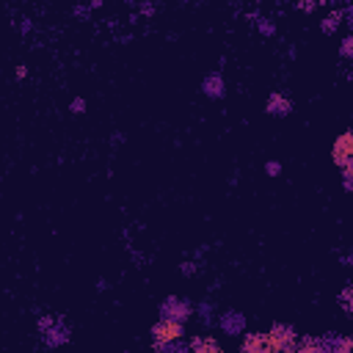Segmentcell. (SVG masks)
I'll use <instances>...</instances> for the list:
<instances>
[{
    "label": "cell",
    "instance_id": "obj_2",
    "mask_svg": "<svg viewBox=\"0 0 353 353\" xmlns=\"http://www.w3.org/2000/svg\"><path fill=\"white\" fill-rule=\"evenodd\" d=\"M179 334H182V323H176V320H171V317L160 320V323L152 328V339H154V345L176 342V339H179Z\"/></svg>",
    "mask_w": 353,
    "mask_h": 353
},
{
    "label": "cell",
    "instance_id": "obj_5",
    "mask_svg": "<svg viewBox=\"0 0 353 353\" xmlns=\"http://www.w3.org/2000/svg\"><path fill=\"white\" fill-rule=\"evenodd\" d=\"M243 353H265V334H248L243 339Z\"/></svg>",
    "mask_w": 353,
    "mask_h": 353
},
{
    "label": "cell",
    "instance_id": "obj_1",
    "mask_svg": "<svg viewBox=\"0 0 353 353\" xmlns=\"http://www.w3.org/2000/svg\"><path fill=\"white\" fill-rule=\"evenodd\" d=\"M265 353H295V331L276 323L265 334Z\"/></svg>",
    "mask_w": 353,
    "mask_h": 353
},
{
    "label": "cell",
    "instance_id": "obj_4",
    "mask_svg": "<svg viewBox=\"0 0 353 353\" xmlns=\"http://www.w3.org/2000/svg\"><path fill=\"white\" fill-rule=\"evenodd\" d=\"M188 353H221V347H218V342L210 339V336H196V339L190 342V350H188Z\"/></svg>",
    "mask_w": 353,
    "mask_h": 353
},
{
    "label": "cell",
    "instance_id": "obj_7",
    "mask_svg": "<svg viewBox=\"0 0 353 353\" xmlns=\"http://www.w3.org/2000/svg\"><path fill=\"white\" fill-rule=\"evenodd\" d=\"M336 353H350V339H339V350Z\"/></svg>",
    "mask_w": 353,
    "mask_h": 353
},
{
    "label": "cell",
    "instance_id": "obj_3",
    "mask_svg": "<svg viewBox=\"0 0 353 353\" xmlns=\"http://www.w3.org/2000/svg\"><path fill=\"white\" fill-rule=\"evenodd\" d=\"M334 163H336L345 174H350V132H342V135H339V141H336V146H334Z\"/></svg>",
    "mask_w": 353,
    "mask_h": 353
},
{
    "label": "cell",
    "instance_id": "obj_6",
    "mask_svg": "<svg viewBox=\"0 0 353 353\" xmlns=\"http://www.w3.org/2000/svg\"><path fill=\"white\" fill-rule=\"evenodd\" d=\"M295 353H325V345L314 336H306L301 345H295Z\"/></svg>",
    "mask_w": 353,
    "mask_h": 353
}]
</instances>
